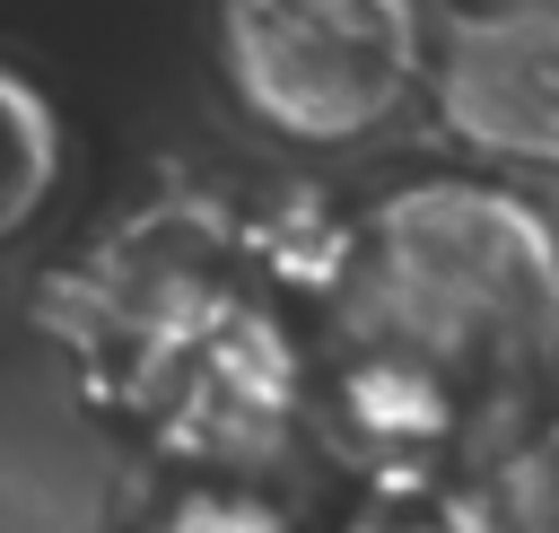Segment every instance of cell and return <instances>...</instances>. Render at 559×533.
<instances>
[{"label":"cell","mask_w":559,"mask_h":533,"mask_svg":"<svg viewBox=\"0 0 559 533\" xmlns=\"http://www.w3.org/2000/svg\"><path fill=\"white\" fill-rule=\"evenodd\" d=\"M341 341L428 358L463 393L559 358V227L498 175H411L358 218Z\"/></svg>","instance_id":"7a4b0ae2"},{"label":"cell","mask_w":559,"mask_h":533,"mask_svg":"<svg viewBox=\"0 0 559 533\" xmlns=\"http://www.w3.org/2000/svg\"><path fill=\"white\" fill-rule=\"evenodd\" d=\"M332 533H498V507H489L472 481H454V472H428V481H367Z\"/></svg>","instance_id":"52a82bcc"},{"label":"cell","mask_w":559,"mask_h":533,"mask_svg":"<svg viewBox=\"0 0 559 533\" xmlns=\"http://www.w3.org/2000/svg\"><path fill=\"white\" fill-rule=\"evenodd\" d=\"M314 419L367 481H428V472H445V454L463 437V384L437 376L428 358L349 341L332 358V376L314 384Z\"/></svg>","instance_id":"5b68a950"},{"label":"cell","mask_w":559,"mask_h":533,"mask_svg":"<svg viewBox=\"0 0 559 533\" xmlns=\"http://www.w3.org/2000/svg\"><path fill=\"white\" fill-rule=\"evenodd\" d=\"M70 175V122L52 105V87L17 61H0V253L52 210Z\"/></svg>","instance_id":"8992f818"},{"label":"cell","mask_w":559,"mask_h":533,"mask_svg":"<svg viewBox=\"0 0 559 533\" xmlns=\"http://www.w3.org/2000/svg\"><path fill=\"white\" fill-rule=\"evenodd\" d=\"M428 96L454 149L515 175H559V9L472 0L437 26Z\"/></svg>","instance_id":"277c9868"},{"label":"cell","mask_w":559,"mask_h":533,"mask_svg":"<svg viewBox=\"0 0 559 533\" xmlns=\"http://www.w3.org/2000/svg\"><path fill=\"white\" fill-rule=\"evenodd\" d=\"M210 52L253 131L358 149L428 87L437 26L419 0H218Z\"/></svg>","instance_id":"3957f363"},{"label":"cell","mask_w":559,"mask_h":533,"mask_svg":"<svg viewBox=\"0 0 559 533\" xmlns=\"http://www.w3.org/2000/svg\"><path fill=\"white\" fill-rule=\"evenodd\" d=\"M140 533H297V524H288V507H280L271 489H253V481H192V489H175Z\"/></svg>","instance_id":"ba28073f"},{"label":"cell","mask_w":559,"mask_h":533,"mask_svg":"<svg viewBox=\"0 0 559 533\" xmlns=\"http://www.w3.org/2000/svg\"><path fill=\"white\" fill-rule=\"evenodd\" d=\"M96 271L105 280L79 350L105 376V402L166 463H192L201 481H245L314 419L323 376L297 323L262 288L227 280L218 253L148 245V227H131Z\"/></svg>","instance_id":"6da1fadb"}]
</instances>
